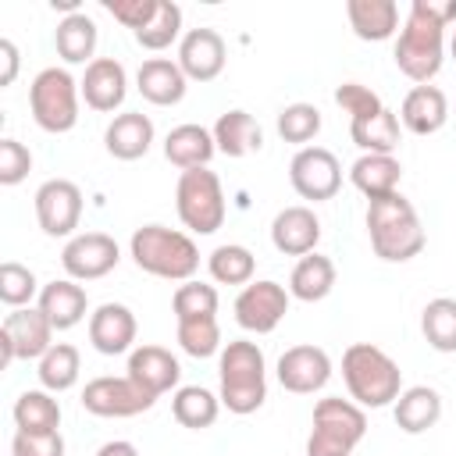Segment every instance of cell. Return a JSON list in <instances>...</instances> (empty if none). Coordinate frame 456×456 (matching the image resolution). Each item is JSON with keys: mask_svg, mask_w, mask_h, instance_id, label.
<instances>
[{"mask_svg": "<svg viewBox=\"0 0 456 456\" xmlns=\"http://www.w3.org/2000/svg\"><path fill=\"white\" fill-rule=\"evenodd\" d=\"M271 242L285 256H306V253H314L317 242H321V221H317V214L310 207H303V203L278 210L274 221H271Z\"/></svg>", "mask_w": 456, "mask_h": 456, "instance_id": "20", "label": "cell"}, {"mask_svg": "<svg viewBox=\"0 0 456 456\" xmlns=\"http://www.w3.org/2000/svg\"><path fill=\"white\" fill-rule=\"evenodd\" d=\"M118 260H121V249L107 232H78L61 249V267L71 281H96L110 274Z\"/></svg>", "mask_w": 456, "mask_h": 456, "instance_id": "14", "label": "cell"}, {"mask_svg": "<svg viewBox=\"0 0 456 456\" xmlns=\"http://www.w3.org/2000/svg\"><path fill=\"white\" fill-rule=\"evenodd\" d=\"M335 103L349 114V121H363V118H374L385 103H381V96L370 89V86H363V82H342L338 89H335Z\"/></svg>", "mask_w": 456, "mask_h": 456, "instance_id": "43", "label": "cell"}, {"mask_svg": "<svg viewBox=\"0 0 456 456\" xmlns=\"http://www.w3.org/2000/svg\"><path fill=\"white\" fill-rule=\"evenodd\" d=\"M207 271L217 285H249L256 271V256L239 242H224L207 256Z\"/></svg>", "mask_w": 456, "mask_h": 456, "instance_id": "37", "label": "cell"}, {"mask_svg": "<svg viewBox=\"0 0 456 456\" xmlns=\"http://www.w3.org/2000/svg\"><path fill=\"white\" fill-rule=\"evenodd\" d=\"M342 381L349 388V399L356 406H370V410H381V406H392L403 392V370L399 363L378 349L374 342H353L346 353H342Z\"/></svg>", "mask_w": 456, "mask_h": 456, "instance_id": "3", "label": "cell"}, {"mask_svg": "<svg viewBox=\"0 0 456 456\" xmlns=\"http://www.w3.org/2000/svg\"><path fill=\"white\" fill-rule=\"evenodd\" d=\"M36 306L46 314V321L53 324V331H68V328H75V324L86 317L89 299H86V289H82L78 281H71V278H53V281H46V285L39 289V303H36Z\"/></svg>", "mask_w": 456, "mask_h": 456, "instance_id": "23", "label": "cell"}, {"mask_svg": "<svg viewBox=\"0 0 456 456\" xmlns=\"http://www.w3.org/2000/svg\"><path fill=\"white\" fill-rule=\"evenodd\" d=\"M53 46H57V57L64 64H93V50H96V21L78 11V14H64L57 21V32H53Z\"/></svg>", "mask_w": 456, "mask_h": 456, "instance_id": "30", "label": "cell"}, {"mask_svg": "<svg viewBox=\"0 0 456 456\" xmlns=\"http://www.w3.org/2000/svg\"><path fill=\"white\" fill-rule=\"evenodd\" d=\"M210 132H214L217 153H224V157H249L264 146V128L246 110H224Z\"/></svg>", "mask_w": 456, "mask_h": 456, "instance_id": "29", "label": "cell"}, {"mask_svg": "<svg viewBox=\"0 0 456 456\" xmlns=\"http://www.w3.org/2000/svg\"><path fill=\"white\" fill-rule=\"evenodd\" d=\"M449 53H452V61H456V32H452V39H449Z\"/></svg>", "mask_w": 456, "mask_h": 456, "instance_id": "49", "label": "cell"}, {"mask_svg": "<svg viewBox=\"0 0 456 456\" xmlns=\"http://www.w3.org/2000/svg\"><path fill=\"white\" fill-rule=\"evenodd\" d=\"M399 178H403V164L392 153H360L349 167V182L367 196V203L399 192Z\"/></svg>", "mask_w": 456, "mask_h": 456, "instance_id": "26", "label": "cell"}, {"mask_svg": "<svg viewBox=\"0 0 456 456\" xmlns=\"http://www.w3.org/2000/svg\"><path fill=\"white\" fill-rule=\"evenodd\" d=\"M217 378H221V406H228V413H253L264 406L267 399V363H264V349L249 338H232L221 349L217 360Z\"/></svg>", "mask_w": 456, "mask_h": 456, "instance_id": "5", "label": "cell"}, {"mask_svg": "<svg viewBox=\"0 0 456 456\" xmlns=\"http://www.w3.org/2000/svg\"><path fill=\"white\" fill-rule=\"evenodd\" d=\"M96 456H139V449L132 442H125V438H114V442H103L96 449Z\"/></svg>", "mask_w": 456, "mask_h": 456, "instance_id": "48", "label": "cell"}, {"mask_svg": "<svg viewBox=\"0 0 456 456\" xmlns=\"http://www.w3.org/2000/svg\"><path fill=\"white\" fill-rule=\"evenodd\" d=\"M32 171V153L18 139H0V185H18Z\"/></svg>", "mask_w": 456, "mask_h": 456, "instance_id": "44", "label": "cell"}, {"mask_svg": "<svg viewBox=\"0 0 456 456\" xmlns=\"http://www.w3.org/2000/svg\"><path fill=\"white\" fill-rule=\"evenodd\" d=\"M278 381L292 395H314L331 378V356L321 346H292L278 356Z\"/></svg>", "mask_w": 456, "mask_h": 456, "instance_id": "15", "label": "cell"}, {"mask_svg": "<svg viewBox=\"0 0 456 456\" xmlns=\"http://www.w3.org/2000/svg\"><path fill=\"white\" fill-rule=\"evenodd\" d=\"M78 96L82 89L68 68H43L28 86L32 121L50 135L71 132L78 125Z\"/></svg>", "mask_w": 456, "mask_h": 456, "instance_id": "7", "label": "cell"}, {"mask_svg": "<svg viewBox=\"0 0 456 456\" xmlns=\"http://www.w3.org/2000/svg\"><path fill=\"white\" fill-rule=\"evenodd\" d=\"M78 370H82L78 349L71 342H53L46 349V356L39 360V370L36 374H39V385L46 392H68V388H75Z\"/></svg>", "mask_w": 456, "mask_h": 456, "instance_id": "35", "label": "cell"}, {"mask_svg": "<svg viewBox=\"0 0 456 456\" xmlns=\"http://www.w3.org/2000/svg\"><path fill=\"white\" fill-rule=\"evenodd\" d=\"M135 314L125 306V303H100L93 314H89V342L96 353L103 356H121L132 349L135 342Z\"/></svg>", "mask_w": 456, "mask_h": 456, "instance_id": "17", "label": "cell"}, {"mask_svg": "<svg viewBox=\"0 0 456 456\" xmlns=\"http://www.w3.org/2000/svg\"><path fill=\"white\" fill-rule=\"evenodd\" d=\"M14 428L28 431V435H43V431H57L61 428V403L53 399V392L46 388H28L14 399Z\"/></svg>", "mask_w": 456, "mask_h": 456, "instance_id": "33", "label": "cell"}, {"mask_svg": "<svg viewBox=\"0 0 456 456\" xmlns=\"http://www.w3.org/2000/svg\"><path fill=\"white\" fill-rule=\"evenodd\" d=\"M349 135L363 153H395V146H399V114L381 107L374 118L349 121Z\"/></svg>", "mask_w": 456, "mask_h": 456, "instance_id": "34", "label": "cell"}, {"mask_svg": "<svg viewBox=\"0 0 456 456\" xmlns=\"http://www.w3.org/2000/svg\"><path fill=\"white\" fill-rule=\"evenodd\" d=\"M346 18L356 39L363 43H385L399 32V7L395 0H349Z\"/></svg>", "mask_w": 456, "mask_h": 456, "instance_id": "25", "label": "cell"}, {"mask_svg": "<svg viewBox=\"0 0 456 456\" xmlns=\"http://www.w3.org/2000/svg\"><path fill=\"white\" fill-rule=\"evenodd\" d=\"M289 182L296 196L310 203H324L342 189V164L324 146H303L289 164Z\"/></svg>", "mask_w": 456, "mask_h": 456, "instance_id": "10", "label": "cell"}, {"mask_svg": "<svg viewBox=\"0 0 456 456\" xmlns=\"http://www.w3.org/2000/svg\"><path fill=\"white\" fill-rule=\"evenodd\" d=\"M78 89H82L86 107H93V110H100V114H110V110H118V107L125 103V96H128V75H125L121 61H114V57H96L93 64H86V75H82Z\"/></svg>", "mask_w": 456, "mask_h": 456, "instance_id": "19", "label": "cell"}, {"mask_svg": "<svg viewBox=\"0 0 456 456\" xmlns=\"http://www.w3.org/2000/svg\"><path fill=\"white\" fill-rule=\"evenodd\" d=\"M135 89L146 103L153 107H175L185 100V89H189V78L185 71L178 68V61H167V57H150L139 64L135 71Z\"/></svg>", "mask_w": 456, "mask_h": 456, "instance_id": "21", "label": "cell"}, {"mask_svg": "<svg viewBox=\"0 0 456 456\" xmlns=\"http://www.w3.org/2000/svg\"><path fill=\"white\" fill-rule=\"evenodd\" d=\"M228 50L217 28H189L178 39V68L185 71L189 82H214L224 71Z\"/></svg>", "mask_w": 456, "mask_h": 456, "instance_id": "16", "label": "cell"}, {"mask_svg": "<svg viewBox=\"0 0 456 456\" xmlns=\"http://www.w3.org/2000/svg\"><path fill=\"white\" fill-rule=\"evenodd\" d=\"M53 346V324L39 306L11 310L0 324V370L14 360H43Z\"/></svg>", "mask_w": 456, "mask_h": 456, "instance_id": "9", "label": "cell"}, {"mask_svg": "<svg viewBox=\"0 0 456 456\" xmlns=\"http://www.w3.org/2000/svg\"><path fill=\"white\" fill-rule=\"evenodd\" d=\"M36 221L50 239H75L82 221V189L68 178H50L36 189Z\"/></svg>", "mask_w": 456, "mask_h": 456, "instance_id": "11", "label": "cell"}, {"mask_svg": "<svg viewBox=\"0 0 456 456\" xmlns=\"http://www.w3.org/2000/svg\"><path fill=\"white\" fill-rule=\"evenodd\" d=\"M11 456H64V438H61V431H43V435L14 431Z\"/></svg>", "mask_w": 456, "mask_h": 456, "instance_id": "46", "label": "cell"}, {"mask_svg": "<svg viewBox=\"0 0 456 456\" xmlns=\"http://www.w3.org/2000/svg\"><path fill=\"white\" fill-rule=\"evenodd\" d=\"M175 210L178 221L196 235H214L224 224V189L210 167H189L178 175L175 185Z\"/></svg>", "mask_w": 456, "mask_h": 456, "instance_id": "8", "label": "cell"}, {"mask_svg": "<svg viewBox=\"0 0 456 456\" xmlns=\"http://www.w3.org/2000/svg\"><path fill=\"white\" fill-rule=\"evenodd\" d=\"M331 289H335L331 256H321V253L299 256V264L289 274V296L299 299V303H321L324 296H331Z\"/></svg>", "mask_w": 456, "mask_h": 456, "instance_id": "31", "label": "cell"}, {"mask_svg": "<svg viewBox=\"0 0 456 456\" xmlns=\"http://www.w3.org/2000/svg\"><path fill=\"white\" fill-rule=\"evenodd\" d=\"M153 135H157V132H153V121H150L142 110H125V114H118V118L107 125L103 146H107V153H110L114 160H139V157L150 153Z\"/></svg>", "mask_w": 456, "mask_h": 456, "instance_id": "22", "label": "cell"}, {"mask_svg": "<svg viewBox=\"0 0 456 456\" xmlns=\"http://www.w3.org/2000/svg\"><path fill=\"white\" fill-rule=\"evenodd\" d=\"M103 7L110 11L114 21H121L125 28H132V36L139 28H146L160 7V0H103Z\"/></svg>", "mask_w": 456, "mask_h": 456, "instance_id": "45", "label": "cell"}, {"mask_svg": "<svg viewBox=\"0 0 456 456\" xmlns=\"http://www.w3.org/2000/svg\"><path fill=\"white\" fill-rule=\"evenodd\" d=\"M392 417H395V428H399V431H406V435H424V431L435 428L438 417H442V395H438L431 385L403 388L399 399L392 403Z\"/></svg>", "mask_w": 456, "mask_h": 456, "instance_id": "27", "label": "cell"}, {"mask_svg": "<svg viewBox=\"0 0 456 456\" xmlns=\"http://www.w3.org/2000/svg\"><path fill=\"white\" fill-rule=\"evenodd\" d=\"M367 235H370L374 256L385 264H406L428 242L424 224L403 192H392V196L367 203Z\"/></svg>", "mask_w": 456, "mask_h": 456, "instance_id": "2", "label": "cell"}, {"mask_svg": "<svg viewBox=\"0 0 456 456\" xmlns=\"http://www.w3.org/2000/svg\"><path fill=\"white\" fill-rule=\"evenodd\" d=\"M0 61H4V71H0V86H11L18 78V46L11 39H0Z\"/></svg>", "mask_w": 456, "mask_h": 456, "instance_id": "47", "label": "cell"}, {"mask_svg": "<svg viewBox=\"0 0 456 456\" xmlns=\"http://www.w3.org/2000/svg\"><path fill=\"white\" fill-rule=\"evenodd\" d=\"M217 289L207 281H182L171 296L175 321H196V317H217Z\"/></svg>", "mask_w": 456, "mask_h": 456, "instance_id": "38", "label": "cell"}, {"mask_svg": "<svg viewBox=\"0 0 456 456\" xmlns=\"http://www.w3.org/2000/svg\"><path fill=\"white\" fill-rule=\"evenodd\" d=\"M178 346L182 353L207 360L221 353V324L217 317H196V321H178Z\"/></svg>", "mask_w": 456, "mask_h": 456, "instance_id": "41", "label": "cell"}, {"mask_svg": "<svg viewBox=\"0 0 456 456\" xmlns=\"http://www.w3.org/2000/svg\"><path fill=\"white\" fill-rule=\"evenodd\" d=\"M321 132V110L314 103H289L278 110V135L292 146H306Z\"/></svg>", "mask_w": 456, "mask_h": 456, "instance_id": "40", "label": "cell"}, {"mask_svg": "<svg viewBox=\"0 0 456 456\" xmlns=\"http://www.w3.org/2000/svg\"><path fill=\"white\" fill-rule=\"evenodd\" d=\"M217 153V142H214V132L203 128V125H178L167 132L164 139V157L178 167V171H189V167H207L210 157Z\"/></svg>", "mask_w": 456, "mask_h": 456, "instance_id": "28", "label": "cell"}, {"mask_svg": "<svg viewBox=\"0 0 456 456\" xmlns=\"http://www.w3.org/2000/svg\"><path fill=\"white\" fill-rule=\"evenodd\" d=\"M178 36H182V7L171 4V0H160L153 21L135 32V43H139L142 50H153V53H157V50H167Z\"/></svg>", "mask_w": 456, "mask_h": 456, "instance_id": "39", "label": "cell"}, {"mask_svg": "<svg viewBox=\"0 0 456 456\" xmlns=\"http://www.w3.org/2000/svg\"><path fill=\"white\" fill-rule=\"evenodd\" d=\"M289 299H292L289 289L271 278L249 281L235 296V321H239V328H246L253 335H271L281 324V317L289 314Z\"/></svg>", "mask_w": 456, "mask_h": 456, "instance_id": "13", "label": "cell"}, {"mask_svg": "<svg viewBox=\"0 0 456 456\" xmlns=\"http://www.w3.org/2000/svg\"><path fill=\"white\" fill-rule=\"evenodd\" d=\"M157 399L150 392H142L128 374L114 378V374H103V378H93L86 381L82 388V410H89L93 417H135V413H146Z\"/></svg>", "mask_w": 456, "mask_h": 456, "instance_id": "12", "label": "cell"}, {"mask_svg": "<svg viewBox=\"0 0 456 456\" xmlns=\"http://www.w3.org/2000/svg\"><path fill=\"white\" fill-rule=\"evenodd\" d=\"M456 21V0H413L410 14L399 28L395 39V68L417 82V86H431V78L442 71L445 61V28Z\"/></svg>", "mask_w": 456, "mask_h": 456, "instance_id": "1", "label": "cell"}, {"mask_svg": "<svg viewBox=\"0 0 456 456\" xmlns=\"http://www.w3.org/2000/svg\"><path fill=\"white\" fill-rule=\"evenodd\" d=\"M128 253L139 271L164 278V281H192L200 271V249L196 242L167 224H142L128 239Z\"/></svg>", "mask_w": 456, "mask_h": 456, "instance_id": "4", "label": "cell"}, {"mask_svg": "<svg viewBox=\"0 0 456 456\" xmlns=\"http://www.w3.org/2000/svg\"><path fill=\"white\" fill-rule=\"evenodd\" d=\"M420 331L435 353H456V299L449 296L431 299L420 310Z\"/></svg>", "mask_w": 456, "mask_h": 456, "instance_id": "36", "label": "cell"}, {"mask_svg": "<svg viewBox=\"0 0 456 456\" xmlns=\"http://www.w3.org/2000/svg\"><path fill=\"white\" fill-rule=\"evenodd\" d=\"M399 121L413 132V135H435L445 121H449V100L438 86H413L403 96L399 107Z\"/></svg>", "mask_w": 456, "mask_h": 456, "instance_id": "24", "label": "cell"}, {"mask_svg": "<svg viewBox=\"0 0 456 456\" xmlns=\"http://www.w3.org/2000/svg\"><path fill=\"white\" fill-rule=\"evenodd\" d=\"M171 413H175V420H178L182 428L203 431V428H210V424L217 420V413H221V395H214V392L203 388V385H182V388H175V395H171Z\"/></svg>", "mask_w": 456, "mask_h": 456, "instance_id": "32", "label": "cell"}, {"mask_svg": "<svg viewBox=\"0 0 456 456\" xmlns=\"http://www.w3.org/2000/svg\"><path fill=\"white\" fill-rule=\"evenodd\" d=\"M142 392H150L153 399H160L164 392L178 388V378H182V367L175 360L171 349L164 346H135L128 353V370H125Z\"/></svg>", "mask_w": 456, "mask_h": 456, "instance_id": "18", "label": "cell"}, {"mask_svg": "<svg viewBox=\"0 0 456 456\" xmlns=\"http://www.w3.org/2000/svg\"><path fill=\"white\" fill-rule=\"evenodd\" d=\"M0 299H4L11 310L32 306V299H39V281H36V274H32L25 264L4 260V264H0Z\"/></svg>", "mask_w": 456, "mask_h": 456, "instance_id": "42", "label": "cell"}, {"mask_svg": "<svg viewBox=\"0 0 456 456\" xmlns=\"http://www.w3.org/2000/svg\"><path fill=\"white\" fill-rule=\"evenodd\" d=\"M367 435V413L353 399L328 395L314 406V431L306 438V456H353Z\"/></svg>", "mask_w": 456, "mask_h": 456, "instance_id": "6", "label": "cell"}]
</instances>
